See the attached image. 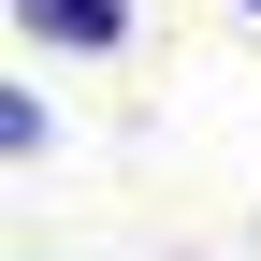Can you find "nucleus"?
Here are the masks:
<instances>
[{
    "mask_svg": "<svg viewBox=\"0 0 261 261\" xmlns=\"http://www.w3.org/2000/svg\"><path fill=\"white\" fill-rule=\"evenodd\" d=\"M15 29H44V44H130V0H15Z\"/></svg>",
    "mask_w": 261,
    "mask_h": 261,
    "instance_id": "nucleus-1",
    "label": "nucleus"
},
{
    "mask_svg": "<svg viewBox=\"0 0 261 261\" xmlns=\"http://www.w3.org/2000/svg\"><path fill=\"white\" fill-rule=\"evenodd\" d=\"M247 15H261V0H247Z\"/></svg>",
    "mask_w": 261,
    "mask_h": 261,
    "instance_id": "nucleus-2",
    "label": "nucleus"
}]
</instances>
